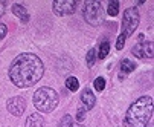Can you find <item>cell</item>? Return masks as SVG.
<instances>
[{
    "label": "cell",
    "mask_w": 154,
    "mask_h": 127,
    "mask_svg": "<svg viewBox=\"0 0 154 127\" xmlns=\"http://www.w3.org/2000/svg\"><path fill=\"white\" fill-rule=\"evenodd\" d=\"M136 69V65H134V61H131V60H122L121 61V71L124 74H130V72H133Z\"/></svg>",
    "instance_id": "12"
},
{
    "label": "cell",
    "mask_w": 154,
    "mask_h": 127,
    "mask_svg": "<svg viewBox=\"0 0 154 127\" xmlns=\"http://www.w3.org/2000/svg\"><path fill=\"white\" fill-rule=\"evenodd\" d=\"M93 84H95V89H96L98 92H101V90H104V87H105V80H104L102 77H98Z\"/></svg>",
    "instance_id": "17"
},
{
    "label": "cell",
    "mask_w": 154,
    "mask_h": 127,
    "mask_svg": "<svg viewBox=\"0 0 154 127\" xmlns=\"http://www.w3.org/2000/svg\"><path fill=\"white\" fill-rule=\"evenodd\" d=\"M66 87H67L70 92H76L79 89V83L75 77H69L67 80H66Z\"/></svg>",
    "instance_id": "13"
},
{
    "label": "cell",
    "mask_w": 154,
    "mask_h": 127,
    "mask_svg": "<svg viewBox=\"0 0 154 127\" xmlns=\"http://www.w3.org/2000/svg\"><path fill=\"white\" fill-rule=\"evenodd\" d=\"M12 12H14V15H17L23 23H28V22H29V14H28V11L21 6V5H14V6H12Z\"/></svg>",
    "instance_id": "11"
},
{
    "label": "cell",
    "mask_w": 154,
    "mask_h": 127,
    "mask_svg": "<svg viewBox=\"0 0 154 127\" xmlns=\"http://www.w3.org/2000/svg\"><path fill=\"white\" fill-rule=\"evenodd\" d=\"M6 31H8V29H6V26H5L3 23H0V40H2V38L6 35Z\"/></svg>",
    "instance_id": "19"
},
{
    "label": "cell",
    "mask_w": 154,
    "mask_h": 127,
    "mask_svg": "<svg viewBox=\"0 0 154 127\" xmlns=\"http://www.w3.org/2000/svg\"><path fill=\"white\" fill-rule=\"evenodd\" d=\"M108 51H110V45H108V41H104V43L99 46V55H98V58H99V60L105 58V57H107V54H108Z\"/></svg>",
    "instance_id": "15"
},
{
    "label": "cell",
    "mask_w": 154,
    "mask_h": 127,
    "mask_svg": "<svg viewBox=\"0 0 154 127\" xmlns=\"http://www.w3.org/2000/svg\"><path fill=\"white\" fill-rule=\"evenodd\" d=\"M107 12L112 15V17H115V15H118L119 14V2H110L108 3V9H107Z\"/></svg>",
    "instance_id": "14"
},
{
    "label": "cell",
    "mask_w": 154,
    "mask_h": 127,
    "mask_svg": "<svg viewBox=\"0 0 154 127\" xmlns=\"http://www.w3.org/2000/svg\"><path fill=\"white\" fill-rule=\"evenodd\" d=\"M6 107H8V110L12 115L20 116L21 113L25 112V109H26V101H25V98H21V97H14V98L8 100Z\"/></svg>",
    "instance_id": "7"
},
{
    "label": "cell",
    "mask_w": 154,
    "mask_h": 127,
    "mask_svg": "<svg viewBox=\"0 0 154 127\" xmlns=\"http://www.w3.org/2000/svg\"><path fill=\"white\" fill-rule=\"evenodd\" d=\"M133 54L136 57H139V58H151L152 57V41L134 46L133 48Z\"/></svg>",
    "instance_id": "8"
},
{
    "label": "cell",
    "mask_w": 154,
    "mask_h": 127,
    "mask_svg": "<svg viewBox=\"0 0 154 127\" xmlns=\"http://www.w3.org/2000/svg\"><path fill=\"white\" fill-rule=\"evenodd\" d=\"M152 113V98L149 95L139 98L130 106L125 115V124L128 127H146Z\"/></svg>",
    "instance_id": "2"
},
{
    "label": "cell",
    "mask_w": 154,
    "mask_h": 127,
    "mask_svg": "<svg viewBox=\"0 0 154 127\" xmlns=\"http://www.w3.org/2000/svg\"><path fill=\"white\" fill-rule=\"evenodd\" d=\"M76 8V3L73 0H55L54 2V12L60 17L73 14Z\"/></svg>",
    "instance_id": "6"
},
{
    "label": "cell",
    "mask_w": 154,
    "mask_h": 127,
    "mask_svg": "<svg viewBox=\"0 0 154 127\" xmlns=\"http://www.w3.org/2000/svg\"><path fill=\"white\" fill-rule=\"evenodd\" d=\"M45 74L43 61L35 54H20L9 68V78L17 87H31Z\"/></svg>",
    "instance_id": "1"
},
{
    "label": "cell",
    "mask_w": 154,
    "mask_h": 127,
    "mask_svg": "<svg viewBox=\"0 0 154 127\" xmlns=\"http://www.w3.org/2000/svg\"><path fill=\"white\" fill-rule=\"evenodd\" d=\"M84 110H85L84 107L78 110V115H76V119H78V121H82V119H84Z\"/></svg>",
    "instance_id": "20"
},
{
    "label": "cell",
    "mask_w": 154,
    "mask_h": 127,
    "mask_svg": "<svg viewBox=\"0 0 154 127\" xmlns=\"http://www.w3.org/2000/svg\"><path fill=\"white\" fill-rule=\"evenodd\" d=\"M25 127H45V119H43V116L38 115V113H32L26 119Z\"/></svg>",
    "instance_id": "10"
},
{
    "label": "cell",
    "mask_w": 154,
    "mask_h": 127,
    "mask_svg": "<svg viewBox=\"0 0 154 127\" xmlns=\"http://www.w3.org/2000/svg\"><path fill=\"white\" fill-rule=\"evenodd\" d=\"M70 127H82L81 124H70Z\"/></svg>",
    "instance_id": "21"
},
{
    "label": "cell",
    "mask_w": 154,
    "mask_h": 127,
    "mask_svg": "<svg viewBox=\"0 0 154 127\" xmlns=\"http://www.w3.org/2000/svg\"><path fill=\"white\" fill-rule=\"evenodd\" d=\"M81 101L84 104V109L89 110V109H92L93 106H95L96 98H95V95H93V92L90 89H84L82 90V95H81Z\"/></svg>",
    "instance_id": "9"
},
{
    "label": "cell",
    "mask_w": 154,
    "mask_h": 127,
    "mask_svg": "<svg viewBox=\"0 0 154 127\" xmlns=\"http://www.w3.org/2000/svg\"><path fill=\"white\" fill-rule=\"evenodd\" d=\"M125 40H127V37H125L124 34H121V35L118 37V41H116V49H118V51H121V49L124 48V45H125Z\"/></svg>",
    "instance_id": "18"
},
{
    "label": "cell",
    "mask_w": 154,
    "mask_h": 127,
    "mask_svg": "<svg viewBox=\"0 0 154 127\" xmlns=\"http://www.w3.org/2000/svg\"><path fill=\"white\" fill-rule=\"evenodd\" d=\"M139 26V12L136 8H128L124 12V20H122V34L125 37H130Z\"/></svg>",
    "instance_id": "4"
},
{
    "label": "cell",
    "mask_w": 154,
    "mask_h": 127,
    "mask_svg": "<svg viewBox=\"0 0 154 127\" xmlns=\"http://www.w3.org/2000/svg\"><path fill=\"white\" fill-rule=\"evenodd\" d=\"M34 106L38 112L49 113L58 106V95L51 87H40L34 95Z\"/></svg>",
    "instance_id": "3"
},
{
    "label": "cell",
    "mask_w": 154,
    "mask_h": 127,
    "mask_svg": "<svg viewBox=\"0 0 154 127\" xmlns=\"http://www.w3.org/2000/svg\"><path fill=\"white\" fill-rule=\"evenodd\" d=\"M84 18L87 23L96 26L101 20V3L99 2H87L84 6Z\"/></svg>",
    "instance_id": "5"
},
{
    "label": "cell",
    "mask_w": 154,
    "mask_h": 127,
    "mask_svg": "<svg viewBox=\"0 0 154 127\" xmlns=\"http://www.w3.org/2000/svg\"><path fill=\"white\" fill-rule=\"evenodd\" d=\"M85 61H87V66H90V68L95 65V61H96V51H95V49H90L89 52H87Z\"/></svg>",
    "instance_id": "16"
}]
</instances>
